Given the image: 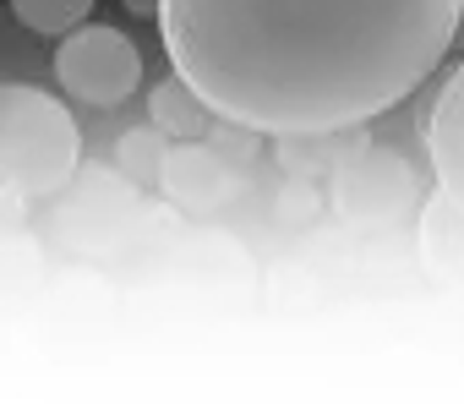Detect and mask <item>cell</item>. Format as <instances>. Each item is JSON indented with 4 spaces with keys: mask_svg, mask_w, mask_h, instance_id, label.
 <instances>
[{
    "mask_svg": "<svg viewBox=\"0 0 464 404\" xmlns=\"http://www.w3.org/2000/svg\"><path fill=\"white\" fill-rule=\"evenodd\" d=\"M148 115H153V131H164V137H175V142H197V137L213 126V110H208L175 72H169L164 82H153Z\"/></svg>",
    "mask_w": 464,
    "mask_h": 404,
    "instance_id": "6",
    "label": "cell"
},
{
    "mask_svg": "<svg viewBox=\"0 0 464 404\" xmlns=\"http://www.w3.org/2000/svg\"><path fill=\"white\" fill-rule=\"evenodd\" d=\"M159 186L186 202V208H218V202L236 191V175H229V164L202 148V142H186V148H169L159 159Z\"/></svg>",
    "mask_w": 464,
    "mask_h": 404,
    "instance_id": "5",
    "label": "cell"
},
{
    "mask_svg": "<svg viewBox=\"0 0 464 404\" xmlns=\"http://www.w3.org/2000/svg\"><path fill=\"white\" fill-rule=\"evenodd\" d=\"M464 0H159L175 77L257 137H334L399 110L453 55Z\"/></svg>",
    "mask_w": 464,
    "mask_h": 404,
    "instance_id": "1",
    "label": "cell"
},
{
    "mask_svg": "<svg viewBox=\"0 0 464 404\" xmlns=\"http://www.w3.org/2000/svg\"><path fill=\"white\" fill-rule=\"evenodd\" d=\"M12 12H17V23H23L28 34L61 39V34H72L77 23H88L93 0H12Z\"/></svg>",
    "mask_w": 464,
    "mask_h": 404,
    "instance_id": "7",
    "label": "cell"
},
{
    "mask_svg": "<svg viewBox=\"0 0 464 404\" xmlns=\"http://www.w3.org/2000/svg\"><path fill=\"white\" fill-rule=\"evenodd\" d=\"M453 55H464V12H459V28H453Z\"/></svg>",
    "mask_w": 464,
    "mask_h": 404,
    "instance_id": "10",
    "label": "cell"
},
{
    "mask_svg": "<svg viewBox=\"0 0 464 404\" xmlns=\"http://www.w3.org/2000/svg\"><path fill=\"white\" fill-rule=\"evenodd\" d=\"M426 159L437 175V197L464 219V61L442 77L426 110Z\"/></svg>",
    "mask_w": 464,
    "mask_h": 404,
    "instance_id": "4",
    "label": "cell"
},
{
    "mask_svg": "<svg viewBox=\"0 0 464 404\" xmlns=\"http://www.w3.org/2000/svg\"><path fill=\"white\" fill-rule=\"evenodd\" d=\"M126 12H131V17H153V12H159V0H126Z\"/></svg>",
    "mask_w": 464,
    "mask_h": 404,
    "instance_id": "9",
    "label": "cell"
},
{
    "mask_svg": "<svg viewBox=\"0 0 464 404\" xmlns=\"http://www.w3.org/2000/svg\"><path fill=\"white\" fill-rule=\"evenodd\" d=\"M55 82L66 99H77L88 110H121L142 88V50L121 28L77 23L72 34H61Z\"/></svg>",
    "mask_w": 464,
    "mask_h": 404,
    "instance_id": "3",
    "label": "cell"
},
{
    "mask_svg": "<svg viewBox=\"0 0 464 404\" xmlns=\"http://www.w3.org/2000/svg\"><path fill=\"white\" fill-rule=\"evenodd\" d=\"M159 142H164V131L142 126V131H131V137H126V148H121V153H126V164H137V169H142V159H148V164H153V175H159V159H164V148H159Z\"/></svg>",
    "mask_w": 464,
    "mask_h": 404,
    "instance_id": "8",
    "label": "cell"
},
{
    "mask_svg": "<svg viewBox=\"0 0 464 404\" xmlns=\"http://www.w3.org/2000/svg\"><path fill=\"white\" fill-rule=\"evenodd\" d=\"M82 164V131L50 88L0 82V186L17 197H55Z\"/></svg>",
    "mask_w": 464,
    "mask_h": 404,
    "instance_id": "2",
    "label": "cell"
}]
</instances>
